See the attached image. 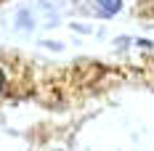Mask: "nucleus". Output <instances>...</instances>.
<instances>
[{
  "mask_svg": "<svg viewBox=\"0 0 154 151\" xmlns=\"http://www.w3.org/2000/svg\"><path fill=\"white\" fill-rule=\"evenodd\" d=\"M143 14H149L154 19V0H146V3H143Z\"/></svg>",
  "mask_w": 154,
  "mask_h": 151,
  "instance_id": "nucleus-1",
  "label": "nucleus"
},
{
  "mask_svg": "<svg viewBox=\"0 0 154 151\" xmlns=\"http://www.w3.org/2000/svg\"><path fill=\"white\" fill-rule=\"evenodd\" d=\"M3 3H5V0H0V5H3Z\"/></svg>",
  "mask_w": 154,
  "mask_h": 151,
  "instance_id": "nucleus-2",
  "label": "nucleus"
}]
</instances>
